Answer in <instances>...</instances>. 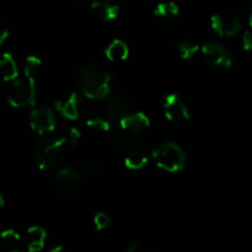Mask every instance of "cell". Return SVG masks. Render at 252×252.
Masks as SVG:
<instances>
[{"label":"cell","instance_id":"4316f807","mask_svg":"<svg viewBox=\"0 0 252 252\" xmlns=\"http://www.w3.org/2000/svg\"><path fill=\"white\" fill-rule=\"evenodd\" d=\"M9 34H10V31L9 29H7V26L1 21V20H0V46L6 41Z\"/></svg>","mask_w":252,"mask_h":252},{"label":"cell","instance_id":"5bb4252c","mask_svg":"<svg viewBox=\"0 0 252 252\" xmlns=\"http://www.w3.org/2000/svg\"><path fill=\"white\" fill-rule=\"evenodd\" d=\"M47 233L42 226H31L26 231V246L29 252H39L44 248Z\"/></svg>","mask_w":252,"mask_h":252},{"label":"cell","instance_id":"f546056e","mask_svg":"<svg viewBox=\"0 0 252 252\" xmlns=\"http://www.w3.org/2000/svg\"><path fill=\"white\" fill-rule=\"evenodd\" d=\"M10 252H22V251H20V250H16V249H12V250L10 251Z\"/></svg>","mask_w":252,"mask_h":252},{"label":"cell","instance_id":"484cf974","mask_svg":"<svg viewBox=\"0 0 252 252\" xmlns=\"http://www.w3.org/2000/svg\"><path fill=\"white\" fill-rule=\"evenodd\" d=\"M243 47L245 51H252V33L251 32H245L243 36Z\"/></svg>","mask_w":252,"mask_h":252},{"label":"cell","instance_id":"277c9868","mask_svg":"<svg viewBox=\"0 0 252 252\" xmlns=\"http://www.w3.org/2000/svg\"><path fill=\"white\" fill-rule=\"evenodd\" d=\"M153 158L160 169L167 172H177L184 169L186 155L177 144L171 142L161 143L153 152Z\"/></svg>","mask_w":252,"mask_h":252},{"label":"cell","instance_id":"3957f363","mask_svg":"<svg viewBox=\"0 0 252 252\" xmlns=\"http://www.w3.org/2000/svg\"><path fill=\"white\" fill-rule=\"evenodd\" d=\"M58 192L68 198H76L86 192V174L78 167H62L56 174Z\"/></svg>","mask_w":252,"mask_h":252},{"label":"cell","instance_id":"cb8c5ba5","mask_svg":"<svg viewBox=\"0 0 252 252\" xmlns=\"http://www.w3.org/2000/svg\"><path fill=\"white\" fill-rule=\"evenodd\" d=\"M127 252H153V249L150 248L147 243L138 241V243L132 244V245L128 248Z\"/></svg>","mask_w":252,"mask_h":252},{"label":"cell","instance_id":"30bf717a","mask_svg":"<svg viewBox=\"0 0 252 252\" xmlns=\"http://www.w3.org/2000/svg\"><path fill=\"white\" fill-rule=\"evenodd\" d=\"M120 125L126 132L139 134L149 128L150 120L144 112H128L127 115L120 118Z\"/></svg>","mask_w":252,"mask_h":252},{"label":"cell","instance_id":"7a4b0ae2","mask_svg":"<svg viewBox=\"0 0 252 252\" xmlns=\"http://www.w3.org/2000/svg\"><path fill=\"white\" fill-rule=\"evenodd\" d=\"M66 142L63 135L47 134L41 135L33 149L34 161L41 170H47L59 162L62 158V149Z\"/></svg>","mask_w":252,"mask_h":252},{"label":"cell","instance_id":"4fadbf2b","mask_svg":"<svg viewBox=\"0 0 252 252\" xmlns=\"http://www.w3.org/2000/svg\"><path fill=\"white\" fill-rule=\"evenodd\" d=\"M105 111L110 117L122 118L128 113V101L122 95H108L105 98Z\"/></svg>","mask_w":252,"mask_h":252},{"label":"cell","instance_id":"4dcf8cb0","mask_svg":"<svg viewBox=\"0 0 252 252\" xmlns=\"http://www.w3.org/2000/svg\"><path fill=\"white\" fill-rule=\"evenodd\" d=\"M0 111H1V106H0Z\"/></svg>","mask_w":252,"mask_h":252},{"label":"cell","instance_id":"9c48e42d","mask_svg":"<svg viewBox=\"0 0 252 252\" xmlns=\"http://www.w3.org/2000/svg\"><path fill=\"white\" fill-rule=\"evenodd\" d=\"M165 117L171 122H187L191 117L186 103L176 94H169L164 101Z\"/></svg>","mask_w":252,"mask_h":252},{"label":"cell","instance_id":"9a60e30c","mask_svg":"<svg viewBox=\"0 0 252 252\" xmlns=\"http://www.w3.org/2000/svg\"><path fill=\"white\" fill-rule=\"evenodd\" d=\"M105 54L108 61L113 62V63H118V62H123L128 58L129 49H128V46L123 41L113 39L106 48Z\"/></svg>","mask_w":252,"mask_h":252},{"label":"cell","instance_id":"7402d4cb","mask_svg":"<svg viewBox=\"0 0 252 252\" xmlns=\"http://www.w3.org/2000/svg\"><path fill=\"white\" fill-rule=\"evenodd\" d=\"M0 238L7 245H15L20 241V234L14 229H5L0 233Z\"/></svg>","mask_w":252,"mask_h":252},{"label":"cell","instance_id":"5b68a950","mask_svg":"<svg viewBox=\"0 0 252 252\" xmlns=\"http://www.w3.org/2000/svg\"><path fill=\"white\" fill-rule=\"evenodd\" d=\"M7 101L12 107L16 108L34 105L36 80L25 76V79H16L12 81L7 90Z\"/></svg>","mask_w":252,"mask_h":252},{"label":"cell","instance_id":"ba28073f","mask_svg":"<svg viewBox=\"0 0 252 252\" xmlns=\"http://www.w3.org/2000/svg\"><path fill=\"white\" fill-rule=\"evenodd\" d=\"M30 126L32 130H34L39 135L53 132L56 128V117H54L53 111L46 106L33 108L30 116Z\"/></svg>","mask_w":252,"mask_h":252},{"label":"cell","instance_id":"52a82bcc","mask_svg":"<svg viewBox=\"0 0 252 252\" xmlns=\"http://www.w3.org/2000/svg\"><path fill=\"white\" fill-rule=\"evenodd\" d=\"M211 26L219 36L234 37L241 29L240 19L231 11H220L211 17Z\"/></svg>","mask_w":252,"mask_h":252},{"label":"cell","instance_id":"8992f818","mask_svg":"<svg viewBox=\"0 0 252 252\" xmlns=\"http://www.w3.org/2000/svg\"><path fill=\"white\" fill-rule=\"evenodd\" d=\"M201 52L204 61L214 68L228 69L233 64L229 51L218 41L206 42L201 47Z\"/></svg>","mask_w":252,"mask_h":252},{"label":"cell","instance_id":"6da1fadb","mask_svg":"<svg viewBox=\"0 0 252 252\" xmlns=\"http://www.w3.org/2000/svg\"><path fill=\"white\" fill-rule=\"evenodd\" d=\"M84 95L93 100H105L111 94V74L98 65H85L79 76Z\"/></svg>","mask_w":252,"mask_h":252},{"label":"cell","instance_id":"ac0fdd59","mask_svg":"<svg viewBox=\"0 0 252 252\" xmlns=\"http://www.w3.org/2000/svg\"><path fill=\"white\" fill-rule=\"evenodd\" d=\"M180 12L179 5L175 1H161L155 6L154 15L160 19H172Z\"/></svg>","mask_w":252,"mask_h":252},{"label":"cell","instance_id":"2e32d148","mask_svg":"<svg viewBox=\"0 0 252 252\" xmlns=\"http://www.w3.org/2000/svg\"><path fill=\"white\" fill-rule=\"evenodd\" d=\"M17 65L14 57L10 53H4L0 57V76L5 81H14L17 78Z\"/></svg>","mask_w":252,"mask_h":252},{"label":"cell","instance_id":"d4e9b609","mask_svg":"<svg viewBox=\"0 0 252 252\" xmlns=\"http://www.w3.org/2000/svg\"><path fill=\"white\" fill-rule=\"evenodd\" d=\"M80 137H81L80 130L75 127H71L70 129L68 130V134H66V140H68L71 145H75L76 143L79 142V139H80Z\"/></svg>","mask_w":252,"mask_h":252},{"label":"cell","instance_id":"603a6c76","mask_svg":"<svg viewBox=\"0 0 252 252\" xmlns=\"http://www.w3.org/2000/svg\"><path fill=\"white\" fill-rule=\"evenodd\" d=\"M110 216L103 213V212H98V213H96L95 217H94V224H95V228L97 229L98 231L105 230L108 226V224H110Z\"/></svg>","mask_w":252,"mask_h":252},{"label":"cell","instance_id":"83f0119b","mask_svg":"<svg viewBox=\"0 0 252 252\" xmlns=\"http://www.w3.org/2000/svg\"><path fill=\"white\" fill-rule=\"evenodd\" d=\"M249 25H250V27L252 29V9L250 11V15H249Z\"/></svg>","mask_w":252,"mask_h":252},{"label":"cell","instance_id":"7c38bea8","mask_svg":"<svg viewBox=\"0 0 252 252\" xmlns=\"http://www.w3.org/2000/svg\"><path fill=\"white\" fill-rule=\"evenodd\" d=\"M79 103H80L79 95L76 93H73L68 97L56 101L54 107L64 118L75 121L79 118Z\"/></svg>","mask_w":252,"mask_h":252},{"label":"cell","instance_id":"e0dca14e","mask_svg":"<svg viewBox=\"0 0 252 252\" xmlns=\"http://www.w3.org/2000/svg\"><path fill=\"white\" fill-rule=\"evenodd\" d=\"M148 162V157L144 152L139 149L132 150L126 155L125 165L129 170H139L144 167Z\"/></svg>","mask_w":252,"mask_h":252},{"label":"cell","instance_id":"f1b7e54d","mask_svg":"<svg viewBox=\"0 0 252 252\" xmlns=\"http://www.w3.org/2000/svg\"><path fill=\"white\" fill-rule=\"evenodd\" d=\"M2 207H4V198H2L1 194H0V209H1Z\"/></svg>","mask_w":252,"mask_h":252},{"label":"cell","instance_id":"d6986e66","mask_svg":"<svg viewBox=\"0 0 252 252\" xmlns=\"http://www.w3.org/2000/svg\"><path fill=\"white\" fill-rule=\"evenodd\" d=\"M41 65H42V62L38 57L29 56L26 59H25V64H24L25 76L36 80L37 73H38V70L41 69Z\"/></svg>","mask_w":252,"mask_h":252},{"label":"cell","instance_id":"8fae6325","mask_svg":"<svg viewBox=\"0 0 252 252\" xmlns=\"http://www.w3.org/2000/svg\"><path fill=\"white\" fill-rule=\"evenodd\" d=\"M90 10L96 17L102 21H111L120 15V5L110 0H94L90 4Z\"/></svg>","mask_w":252,"mask_h":252},{"label":"cell","instance_id":"44dd1931","mask_svg":"<svg viewBox=\"0 0 252 252\" xmlns=\"http://www.w3.org/2000/svg\"><path fill=\"white\" fill-rule=\"evenodd\" d=\"M86 126L91 129L100 130V132H107L110 129V122L102 117H93L86 121Z\"/></svg>","mask_w":252,"mask_h":252},{"label":"cell","instance_id":"ffe728a7","mask_svg":"<svg viewBox=\"0 0 252 252\" xmlns=\"http://www.w3.org/2000/svg\"><path fill=\"white\" fill-rule=\"evenodd\" d=\"M199 46L194 42L189 41V39H185V41H181L179 43V47H177V51H179L180 57L182 59H189L194 56V54L198 52Z\"/></svg>","mask_w":252,"mask_h":252}]
</instances>
